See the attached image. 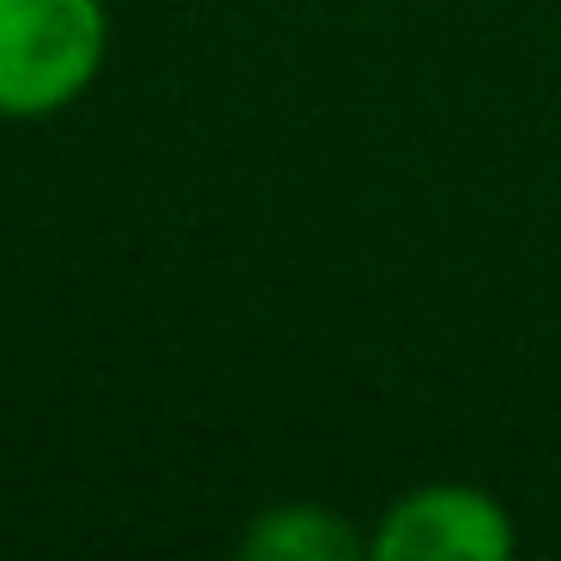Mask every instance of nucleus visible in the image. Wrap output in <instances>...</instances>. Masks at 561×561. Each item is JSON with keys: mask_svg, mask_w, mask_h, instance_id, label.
<instances>
[{"mask_svg": "<svg viewBox=\"0 0 561 561\" xmlns=\"http://www.w3.org/2000/svg\"><path fill=\"white\" fill-rule=\"evenodd\" d=\"M103 55V0H0V122H43L73 110L98 85Z\"/></svg>", "mask_w": 561, "mask_h": 561, "instance_id": "obj_1", "label": "nucleus"}, {"mask_svg": "<svg viewBox=\"0 0 561 561\" xmlns=\"http://www.w3.org/2000/svg\"><path fill=\"white\" fill-rule=\"evenodd\" d=\"M513 543V513L477 483L404 489L368 531V556L380 561H501Z\"/></svg>", "mask_w": 561, "mask_h": 561, "instance_id": "obj_2", "label": "nucleus"}, {"mask_svg": "<svg viewBox=\"0 0 561 561\" xmlns=\"http://www.w3.org/2000/svg\"><path fill=\"white\" fill-rule=\"evenodd\" d=\"M248 561H356L368 556V537L344 513L314 507V501H284V507L254 513L242 531Z\"/></svg>", "mask_w": 561, "mask_h": 561, "instance_id": "obj_3", "label": "nucleus"}]
</instances>
